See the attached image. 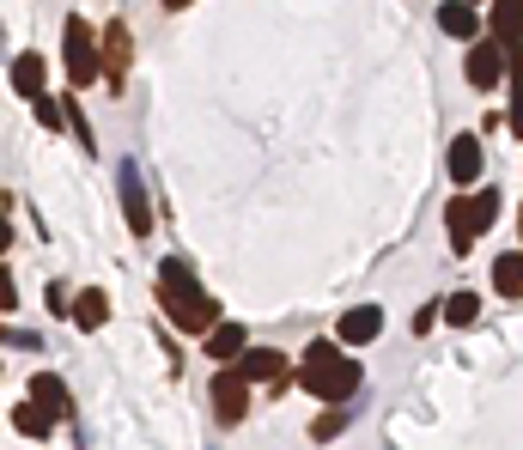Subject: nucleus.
<instances>
[{
	"label": "nucleus",
	"mask_w": 523,
	"mask_h": 450,
	"mask_svg": "<svg viewBox=\"0 0 523 450\" xmlns=\"http://www.w3.org/2000/svg\"><path fill=\"white\" fill-rule=\"evenodd\" d=\"M159 305H165V317H171L183 335H207V329L219 323L213 292L189 274V262H165V268H159Z\"/></svg>",
	"instance_id": "obj_1"
},
{
	"label": "nucleus",
	"mask_w": 523,
	"mask_h": 450,
	"mask_svg": "<svg viewBox=\"0 0 523 450\" xmlns=\"http://www.w3.org/2000/svg\"><path fill=\"white\" fill-rule=\"evenodd\" d=\"M298 384L317 402H347V396H359V359H347L335 341H311L305 365H298Z\"/></svg>",
	"instance_id": "obj_2"
},
{
	"label": "nucleus",
	"mask_w": 523,
	"mask_h": 450,
	"mask_svg": "<svg viewBox=\"0 0 523 450\" xmlns=\"http://www.w3.org/2000/svg\"><path fill=\"white\" fill-rule=\"evenodd\" d=\"M61 55H67V86H98V43H92V25L86 19H67L61 31Z\"/></svg>",
	"instance_id": "obj_3"
},
{
	"label": "nucleus",
	"mask_w": 523,
	"mask_h": 450,
	"mask_svg": "<svg viewBox=\"0 0 523 450\" xmlns=\"http://www.w3.org/2000/svg\"><path fill=\"white\" fill-rule=\"evenodd\" d=\"M128 61H134V43H128V25H104V43H98V86L122 92L128 86Z\"/></svg>",
	"instance_id": "obj_4"
},
{
	"label": "nucleus",
	"mask_w": 523,
	"mask_h": 450,
	"mask_svg": "<svg viewBox=\"0 0 523 450\" xmlns=\"http://www.w3.org/2000/svg\"><path fill=\"white\" fill-rule=\"evenodd\" d=\"M213 414H219V426L250 420V384H244V371H238V365L213 371Z\"/></svg>",
	"instance_id": "obj_5"
},
{
	"label": "nucleus",
	"mask_w": 523,
	"mask_h": 450,
	"mask_svg": "<svg viewBox=\"0 0 523 450\" xmlns=\"http://www.w3.org/2000/svg\"><path fill=\"white\" fill-rule=\"evenodd\" d=\"M116 189H122L128 232H134V238H146V232H153V201H146V189H140V165H134V159H122V171H116Z\"/></svg>",
	"instance_id": "obj_6"
},
{
	"label": "nucleus",
	"mask_w": 523,
	"mask_h": 450,
	"mask_svg": "<svg viewBox=\"0 0 523 450\" xmlns=\"http://www.w3.org/2000/svg\"><path fill=\"white\" fill-rule=\"evenodd\" d=\"M499 80H505V43L487 37V43L469 49V86H475V92H493Z\"/></svg>",
	"instance_id": "obj_7"
},
{
	"label": "nucleus",
	"mask_w": 523,
	"mask_h": 450,
	"mask_svg": "<svg viewBox=\"0 0 523 450\" xmlns=\"http://www.w3.org/2000/svg\"><path fill=\"white\" fill-rule=\"evenodd\" d=\"M232 365L244 371V384H280L286 378V353H274V347H244Z\"/></svg>",
	"instance_id": "obj_8"
},
{
	"label": "nucleus",
	"mask_w": 523,
	"mask_h": 450,
	"mask_svg": "<svg viewBox=\"0 0 523 450\" xmlns=\"http://www.w3.org/2000/svg\"><path fill=\"white\" fill-rule=\"evenodd\" d=\"M378 335H384V311L378 305H359V311H347L335 323V341L341 347H365V341H378Z\"/></svg>",
	"instance_id": "obj_9"
},
{
	"label": "nucleus",
	"mask_w": 523,
	"mask_h": 450,
	"mask_svg": "<svg viewBox=\"0 0 523 450\" xmlns=\"http://www.w3.org/2000/svg\"><path fill=\"white\" fill-rule=\"evenodd\" d=\"M451 183L457 189L481 183V134H457L451 140Z\"/></svg>",
	"instance_id": "obj_10"
},
{
	"label": "nucleus",
	"mask_w": 523,
	"mask_h": 450,
	"mask_svg": "<svg viewBox=\"0 0 523 450\" xmlns=\"http://www.w3.org/2000/svg\"><path fill=\"white\" fill-rule=\"evenodd\" d=\"M438 31L444 37H457V43H469L481 25H475V7H469V0H444V7H438Z\"/></svg>",
	"instance_id": "obj_11"
},
{
	"label": "nucleus",
	"mask_w": 523,
	"mask_h": 450,
	"mask_svg": "<svg viewBox=\"0 0 523 450\" xmlns=\"http://www.w3.org/2000/svg\"><path fill=\"white\" fill-rule=\"evenodd\" d=\"M73 323H80V329H104L110 323V292L104 286H86L80 298H73Z\"/></svg>",
	"instance_id": "obj_12"
},
{
	"label": "nucleus",
	"mask_w": 523,
	"mask_h": 450,
	"mask_svg": "<svg viewBox=\"0 0 523 450\" xmlns=\"http://www.w3.org/2000/svg\"><path fill=\"white\" fill-rule=\"evenodd\" d=\"M505 67H511V122H505V128L523 140V37L505 43Z\"/></svg>",
	"instance_id": "obj_13"
},
{
	"label": "nucleus",
	"mask_w": 523,
	"mask_h": 450,
	"mask_svg": "<svg viewBox=\"0 0 523 450\" xmlns=\"http://www.w3.org/2000/svg\"><path fill=\"white\" fill-rule=\"evenodd\" d=\"M444 225H451V250H457V256H469L481 232H475V219H469V201H463V195H457L451 207H444Z\"/></svg>",
	"instance_id": "obj_14"
},
{
	"label": "nucleus",
	"mask_w": 523,
	"mask_h": 450,
	"mask_svg": "<svg viewBox=\"0 0 523 450\" xmlns=\"http://www.w3.org/2000/svg\"><path fill=\"white\" fill-rule=\"evenodd\" d=\"M244 347H250V341H244V323H213V329H207V359H226V365H232Z\"/></svg>",
	"instance_id": "obj_15"
},
{
	"label": "nucleus",
	"mask_w": 523,
	"mask_h": 450,
	"mask_svg": "<svg viewBox=\"0 0 523 450\" xmlns=\"http://www.w3.org/2000/svg\"><path fill=\"white\" fill-rule=\"evenodd\" d=\"M43 73H49V67H43V55H31V49H25V55L13 61V92H19V98H43Z\"/></svg>",
	"instance_id": "obj_16"
},
{
	"label": "nucleus",
	"mask_w": 523,
	"mask_h": 450,
	"mask_svg": "<svg viewBox=\"0 0 523 450\" xmlns=\"http://www.w3.org/2000/svg\"><path fill=\"white\" fill-rule=\"evenodd\" d=\"M31 402H43L55 420H67V408H73V402H67V384L49 378V371H37V378H31Z\"/></svg>",
	"instance_id": "obj_17"
},
{
	"label": "nucleus",
	"mask_w": 523,
	"mask_h": 450,
	"mask_svg": "<svg viewBox=\"0 0 523 450\" xmlns=\"http://www.w3.org/2000/svg\"><path fill=\"white\" fill-rule=\"evenodd\" d=\"M493 37L517 43L523 37V0H493Z\"/></svg>",
	"instance_id": "obj_18"
},
{
	"label": "nucleus",
	"mask_w": 523,
	"mask_h": 450,
	"mask_svg": "<svg viewBox=\"0 0 523 450\" xmlns=\"http://www.w3.org/2000/svg\"><path fill=\"white\" fill-rule=\"evenodd\" d=\"M13 426H19L25 438H49V432H55V414H49L43 402H25V408H13Z\"/></svg>",
	"instance_id": "obj_19"
},
{
	"label": "nucleus",
	"mask_w": 523,
	"mask_h": 450,
	"mask_svg": "<svg viewBox=\"0 0 523 450\" xmlns=\"http://www.w3.org/2000/svg\"><path fill=\"white\" fill-rule=\"evenodd\" d=\"M493 292L499 298H523V256H499L493 262Z\"/></svg>",
	"instance_id": "obj_20"
},
{
	"label": "nucleus",
	"mask_w": 523,
	"mask_h": 450,
	"mask_svg": "<svg viewBox=\"0 0 523 450\" xmlns=\"http://www.w3.org/2000/svg\"><path fill=\"white\" fill-rule=\"evenodd\" d=\"M438 317L463 329V323H475V317H481V298H475V292H451V298H444V311H438Z\"/></svg>",
	"instance_id": "obj_21"
},
{
	"label": "nucleus",
	"mask_w": 523,
	"mask_h": 450,
	"mask_svg": "<svg viewBox=\"0 0 523 450\" xmlns=\"http://www.w3.org/2000/svg\"><path fill=\"white\" fill-rule=\"evenodd\" d=\"M469 219H475V232H487V225L499 219V189H475L469 195Z\"/></svg>",
	"instance_id": "obj_22"
},
{
	"label": "nucleus",
	"mask_w": 523,
	"mask_h": 450,
	"mask_svg": "<svg viewBox=\"0 0 523 450\" xmlns=\"http://www.w3.org/2000/svg\"><path fill=\"white\" fill-rule=\"evenodd\" d=\"M341 432H347V408H341V402H329V408L311 420V438H341Z\"/></svg>",
	"instance_id": "obj_23"
},
{
	"label": "nucleus",
	"mask_w": 523,
	"mask_h": 450,
	"mask_svg": "<svg viewBox=\"0 0 523 450\" xmlns=\"http://www.w3.org/2000/svg\"><path fill=\"white\" fill-rule=\"evenodd\" d=\"M31 104H37V122H43V128H61V122H67V116H61V104H55L49 92H43V98H31Z\"/></svg>",
	"instance_id": "obj_24"
},
{
	"label": "nucleus",
	"mask_w": 523,
	"mask_h": 450,
	"mask_svg": "<svg viewBox=\"0 0 523 450\" xmlns=\"http://www.w3.org/2000/svg\"><path fill=\"white\" fill-rule=\"evenodd\" d=\"M13 305H19V286H13L7 268H0V311H13Z\"/></svg>",
	"instance_id": "obj_25"
},
{
	"label": "nucleus",
	"mask_w": 523,
	"mask_h": 450,
	"mask_svg": "<svg viewBox=\"0 0 523 450\" xmlns=\"http://www.w3.org/2000/svg\"><path fill=\"white\" fill-rule=\"evenodd\" d=\"M7 250H13V219L0 213V256H7Z\"/></svg>",
	"instance_id": "obj_26"
},
{
	"label": "nucleus",
	"mask_w": 523,
	"mask_h": 450,
	"mask_svg": "<svg viewBox=\"0 0 523 450\" xmlns=\"http://www.w3.org/2000/svg\"><path fill=\"white\" fill-rule=\"evenodd\" d=\"M0 341H25V347H31L37 335H19V329H0Z\"/></svg>",
	"instance_id": "obj_27"
},
{
	"label": "nucleus",
	"mask_w": 523,
	"mask_h": 450,
	"mask_svg": "<svg viewBox=\"0 0 523 450\" xmlns=\"http://www.w3.org/2000/svg\"><path fill=\"white\" fill-rule=\"evenodd\" d=\"M159 7H165V13H177V7H189V0H159Z\"/></svg>",
	"instance_id": "obj_28"
},
{
	"label": "nucleus",
	"mask_w": 523,
	"mask_h": 450,
	"mask_svg": "<svg viewBox=\"0 0 523 450\" xmlns=\"http://www.w3.org/2000/svg\"><path fill=\"white\" fill-rule=\"evenodd\" d=\"M517 238H523V207H517Z\"/></svg>",
	"instance_id": "obj_29"
},
{
	"label": "nucleus",
	"mask_w": 523,
	"mask_h": 450,
	"mask_svg": "<svg viewBox=\"0 0 523 450\" xmlns=\"http://www.w3.org/2000/svg\"><path fill=\"white\" fill-rule=\"evenodd\" d=\"M469 7H475V0H469Z\"/></svg>",
	"instance_id": "obj_30"
}]
</instances>
